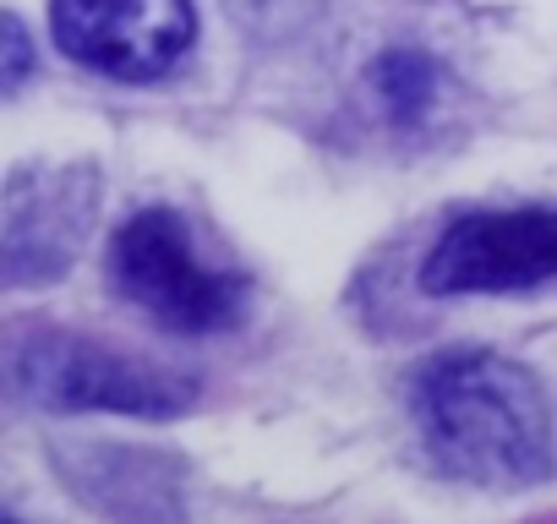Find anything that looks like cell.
Here are the masks:
<instances>
[{"label": "cell", "mask_w": 557, "mask_h": 524, "mask_svg": "<svg viewBox=\"0 0 557 524\" xmlns=\"http://www.w3.org/2000/svg\"><path fill=\"white\" fill-rule=\"evenodd\" d=\"M416 421L437 464L475 486H524L552 475L546 394L524 366L492 350L437 355L416 377Z\"/></svg>", "instance_id": "obj_1"}, {"label": "cell", "mask_w": 557, "mask_h": 524, "mask_svg": "<svg viewBox=\"0 0 557 524\" xmlns=\"http://www.w3.org/2000/svg\"><path fill=\"white\" fill-rule=\"evenodd\" d=\"M115 290L170 334H224L246 317V279L208 262L175 208H143L110 246Z\"/></svg>", "instance_id": "obj_2"}, {"label": "cell", "mask_w": 557, "mask_h": 524, "mask_svg": "<svg viewBox=\"0 0 557 524\" xmlns=\"http://www.w3.org/2000/svg\"><path fill=\"white\" fill-rule=\"evenodd\" d=\"M541 279H557V208L465 213L421 262L426 296H503Z\"/></svg>", "instance_id": "obj_3"}, {"label": "cell", "mask_w": 557, "mask_h": 524, "mask_svg": "<svg viewBox=\"0 0 557 524\" xmlns=\"http://www.w3.org/2000/svg\"><path fill=\"white\" fill-rule=\"evenodd\" d=\"M17 388L50 410H121V415H170L191 399V383L164 377L143 361H121L94 339L39 334L12 361Z\"/></svg>", "instance_id": "obj_4"}, {"label": "cell", "mask_w": 557, "mask_h": 524, "mask_svg": "<svg viewBox=\"0 0 557 524\" xmlns=\"http://www.w3.org/2000/svg\"><path fill=\"white\" fill-rule=\"evenodd\" d=\"M55 45L115 83H153L191 50V0H55Z\"/></svg>", "instance_id": "obj_5"}, {"label": "cell", "mask_w": 557, "mask_h": 524, "mask_svg": "<svg viewBox=\"0 0 557 524\" xmlns=\"http://www.w3.org/2000/svg\"><path fill=\"white\" fill-rule=\"evenodd\" d=\"M437 88H443V72L421 50H388L372 66V93L383 99L388 121H399V126H421L437 104Z\"/></svg>", "instance_id": "obj_6"}, {"label": "cell", "mask_w": 557, "mask_h": 524, "mask_svg": "<svg viewBox=\"0 0 557 524\" xmlns=\"http://www.w3.org/2000/svg\"><path fill=\"white\" fill-rule=\"evenodd\" d=\"M23 72H28V34L17 17H7V88H23Z\"/></svg>", "instance_id": "obj_7"}, {"label": "cell", "mask_w": 557, "mask_h": 524, "mask_svg": "<svg viewBox=\"0 0 557 524\" xmlns=\"http://www.w3.org/2000/svg\"><path fill=\"white\" fill-rule=\"evenodd\" d=\"M7 524H23V519H7Z\"/></svg>", "instance_id": "obj_8"}]
</instances>
